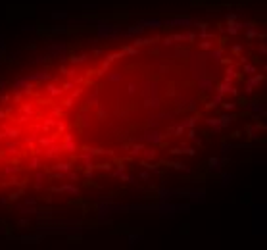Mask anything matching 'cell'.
<instances>
[{"label": "cell", "mask_w": 267, "mask_h": 250, "mask_svg": "<svg viewBox=\"0 0 267 250\" xmlns=\"http://www.w3.org/2000/svg\"><path fill=\"white\" fill-rule=\"evenodd\" d=\"M263 83V75L261 73H254V75H248V79H246V92L248 94H252L254 92V89L256 87H260V85Z\"/></svg>", "instance_id": "1"}, {"label": "cell", "mask_w": 267, "mask_h": 250, "mask_svg": "<svg viewBox=\"0 0 267 250\" xmlns=\"http://www.w3.org/2000/svg\"><path fill=\"white\" fill-rule=\"evenodd\" d=\"M98 37L100 39H115L117 37V29L112 25H100L98 27Z\"/></svg>", "instance_id": "2"}, {"label": "cell", "mask_w": 267, "mask_h": 250, "mask_svg": "<svg viewBox=\"0 0 267 250\" xmlns=\"http://www.w3.org/2000/svg\"><path fill=\"white\" fill-rule=\"evenodd\" d=\"M244 29H246V39L252 40V39H265L263 33H260V29H258L256 25H252V23H244Z\"/></svg>", "instance_id": "3"}, {"label": "cell", "mask_w": 267, "mask_h": 250, "mask_svg": "<svg viewBox=\"0 0 267 250\" xmlns=\"http://www.w3.org/2000/svg\"><path fill=\"white\" fill-rule=\"evenodd\" d=\"M142 141H150L152 144H161V142H163V135L156 133V131H146V133L142 135Z\"/></svg>", "instance_id": "4"}, {"label": "cell", "mask_w": 267, "mask_h": 250, "mask_svg": "<svg viewBox=\"0 0 267 250\" xmlns=\"http://www.w3.org/2000/svg\"><path fill=\"white\" fill-rule=\"evenodd\" d=\"M198 87L202 89V91H206V92H209V91H213V79L212 77H198Z\"/></svg>", "instance_id": "5"}, {"label": "cell", "mask_w": 267, "mask_h": 250, "mask_svg": "<svg viewBox=\"0 0 267 250\" xmlns=\"http://www.w3.org/2000/svg\"><path fill=\"white\" fill-rule=\"evenodd\" d=\"M140 25L146 29V27H152V29H158V27H161L163 25V19H156V18H152V19H140Z\"/></svg>", "instance_id": "6"}, {"label": "cell", "mask_w": 267, "mask_h": 250, "mask_svg": "<svg viewBox=\"0 0 267 250\" xmlns=\"http://www.w3.org/2000/svg\"><path fill=\"white\" fill-rule=\"evenodd\" d=\"M234 120H236V116H234V114H229V112H227V114H223V116L219 117V127H221V129H225V127L231 125Z\"/></svg>", "instance_id": "7"}, {"label": "cell", "mask_w": 267, "mask_h": 250, "mask_svg": "<svg viewBox=\"0 0 267 250\" xmlns=\"http://www.w3.org/2000/svg\"><path fill=\"white\" fill-rule=\"evenodd\" d=\"M246 106L250 108V112H254V114H261V117H265L263 104H260V102H246Z\"/></svg>", "instance_id": "8"}, {"label": "cell", "mask_w": 267, "mask_h": 250, "mask_svg": "<svg viewBox=\"0 0 267 250\" xmlns=\"http://www.w3.org/2000/svg\"><path fill=\"white\" fill-rule=\"evenodd\" d=\"M54 192H69V194L77 196L79 194V188L73 185H63V187H54Z\"/></svg>", "instance_id": "9"}, {"label": "cell", "mask_w": 267, "mask_h": 250, "mask_svg": "<svg viewBox=\"0 0 267 250\" xmlns=\"http://www.w3.org/2000/svg\"><path fill=\"white\" fill-rule=\"evenodd\" d=\"M208 166H209V169L215 171V173H217V171H221V167H223L217 158H209V160H208Z\"/></svg>", "instance_id": "10"}, {"label": "cell", "mask_w": 267, "mask_h": 250, "mask_svg": "<svg viewBox=\"0 0 267 250\" xmlns=\"http://www.w3.org/2000/svg\"><path fill=\"white\" fill-rule=\"evenodd\" d=\"M71 167H73V166H71L69 162H58V163L54 166V169H56V171H63V173H67V171H71Z\"/></svg>", "instance_id": "11"}, {"label": "cell", "mask_w": 267, "mask_h": 250, "mask_svg": "<svg viewBox=\"0 0 267 250\" xmlns=\"http://www.w3.org/2000/svg\"><path fill=\"white\" fill-rule=\"evenodd\" d=\"M206 123H208L209 127H213V131L215 133H221V127H219V117H209V120H206Z\"/></svg>", "instance_id": "12"}, {"label": "cell", "mask_w": 267, "mask_h": 250, "mask_svg": "<svg viewBox=\"0 0 267 250\" xmlns=\"http://www.w3.org/2000/svg\"><path fill=\"white\" fill-rule=\"evenodd\" d=\"M244 65V73L246 75H254V73L258 71V67H256V64H250V62H244L242 64Z\"/></svg>", "instance_id": "13"}, {"label": "cell", "mask_w": 267, "mask_h": 250, "mask_svg": "<svg viewBox=\"0 0 267 250\" xmlns=\"http://www.w3.org/2000/svg\"><path fill=\"white\" fill-rule=\"evenodd\" d=\"M106 79L110 81V83H119V81H121V73L119 71H110L106 75Z\"/></svg>", "instance_id": "14"}, {"label": "cell", "mask_w": 267, "mask_h": 250, "mask_svg": "<svg viewBox=\"0 0 267 250\" xmlns=\"http://www.w3.org/2000/svg\"><path fill=\"white\" fill-rule=\"evenodd\" d=\"M62 150H67V152H75V150H77V144L73 142V139L63 142V144H62Z\"/></svg>", "instance_id": "15"}, {"label": "cell", "mask_w": 267, "mask_h": 250, "mask_svg": "<svg viewBox=\"0 0 267 250\" xmlns=\"http://www.w3.org/2000/svg\"><path fill=\"white\" fill-rule=\"evenodd\" d=\"M144 150V160H154L158 156V150L156 148H142Z\"/></svg>", "instance_id": "16"}, {"label": "cell", "mask_w": 267, "mask_h": 250, "mask_svg": "<svg viewBox=\"0 0 267 250\" xmlns=\"http://www.w3.org/2000/svg\"><path fill=\"white\" fill-rule=\"evenodd\" d=\"M142 31H144V27H142V25H140V23H139V25L131 27V29L127 31V35H129V37H135V35H140V33H142Z\"/></svg>", "instance_id": "17"}, {"label": "cell", "mask_w": 267, "mask_h": 250, "mask_svg": "<svg viewBox=\"0 0 267 250\" xmlns=\"http://www.w3.org/2000/svg\"><path fill=\"white\" fill-rule=\"evenodd\" d=\"M121 52H123V54H129V56H136L139 54V48L136 46H123Z\"/></svg>", "instance_id": "18"}, {"label": "cell", "mask_w": 267, "mask_h": 250, "mask_svg": "<svg viewBox=\"0 0 267 250\" xmlns=\"http://www.w3.org/2000/svg\"><path fill=\"white\" fill-rule=\"evenodd\" d=\"M185 194H187V196H190L192 200H200V202H202V200H204V196H206V192H204V191H200V192H185Z\"/></svg>", "instance_id": "19"}, {"label": "cell", "mask_w": 267, "mask_h": 250, "mask_svg": "<svg viewBox=\"0 0 267 250\" xmlns=\"http://www.w3.org/2000/svg\"><path fill=\"white\" fill-rule=\"evenodd\" d=\"M225 79H229V81L236 79V69H234L233 64H229V67H227V77H225Z\"/></svg>", "instance_id": "20"}, {"label": "cell", "mask_w": 267, "mask_h": 250, "mask_svg": "<svg viewBox=\"0 0 267 250\" xmlns=\"http://www.w3.org/2000/svg\"><path fill=\"white\" fill-rule=\"evenodd\" d=\"M200 48H202V52H208L209 48H213V43H212V40H208V39H202Z\"/></svg>", "instance_id": "21"}, {"label": "cell", "mask_w": 267, "mask_h": 250, "mask_svg": "<svg viewBox=\"0 0 267 250\" xmlns=\"http://www.w3.org/2000/svg\"><path fill=\"white\" fill-rule=\"evenodd\" d=\"M196 121H198V117L196 116H190V117H187V121H183V125L188 127V129H192V127L196 125Z\"/></svg>", "instance_id": "22"}, {"label": "cell", "mask_w": 267, "mask_h": 250, "mask_svg": "<svg viewBox=\"0 0 267 250\" xmlns=\"http://www.w3.org/2000/svg\"><path fill=\"white\" fill-rule=\"evenodd\" d=\"M221 106H223L225 112H233V110L236 108V102H221Z\"/></svg>", "instance_id": "23"}, {"label": "cell", "mask_w": 267, "mask_h": 250, "mask_svg": "<svg viewBox=\"0 0 267 250\" xmlns=\"http://www.w3.org/2000/svg\"><path fill=\"white\" fill-rule=\"evenodd\" d=\"M185 129H187V127H185L183 123H181V125H175V127H173V133H175V137H183Z\"/></svg>", "instance_id": "24"}, {"label": "cell", "mask_w": 267, "mask_h": 250, "mask_svg": "<svg viewBox=\"0 0 267 250\" xmlns=\"http://www.w3.org/2000/svg\"><path fill=\"white\" fill-rule=\"evenodd\" d=\"M46 91H48V94H52V96H58V94H62L63 89H58V87H54V85H50Z\"/></svg>", "instance_id": "25"}, {"label": "cell", "mask_w": 267, "mask_h": 250, "mask_svg": "<svg viewBox=\"0 0 267 250\" xmlns=\"http://www.w3.org/2000/svg\"><path fill=\"white\" fill-rule=\"evenodd\" d=\"M56 141V137H42V139H40V144H42V146H50L52 144V142H54Z\"/></svg>", "instance_id": "26"}, {"label": "cell", "mask_w": 267, "mask_h": 250, "mask_svg": "<svg viewBox=\"0 0 267 250\" xmlns=\"http://www.w3.org/2000/svg\"><path fill=\"white\" fill-rule=\"evenodd\" d=\"M6 135L10 139H18L19 137V129H14V127H12V129H6Z\"/></svg>", "instance_id": "27"}, {"label": "cell", "mask_w": 267, "mask_h": 250, "mask_svg": "<svg viewBox=\"0 0 267 250\" xmlns=\"http://www.w3.org/2000/svg\"><path fill=\"white\" fill-rule=\"evenodd\" d=\"M87 58H88V56H85V54L73 56V58H71V62H73V64H83V62H87Z\"/></svg>", "instance_id": "28"}, {"label": "cell", "mask_w": 267, "mask_h": 250, "mask_svg": "<svg viewBox=\"0 0 267 250\" xmlns=\"http://www.w3.org/2000/svg\"><path fill=\"white\" fill-rule=\"evenodd\" d=\"M142 148H144V144H133L131 154H133V156H136V154H140V152H142Z\"/></svg>", "instance_id": "29"}, {"label": "cell", "mask_w": 267, "mask_h": 250, "mask_svg": "<svg viewBox=\"0 0 267 250\" xmlns=\"http://www.w3.org/2000/svg\"><path fill=\"white\" fill-rule=\"evenodd\" d=\"M142 166L146 167V169H150V171H160L158 169V166H154V163H150L148 160H142Z\"/></svg>", "instance_id": "30"}, {"label": "cell", "mask_w": 267, "mask_h": 250, "mask_svg": "<svg viewBox=\"0 0 267 250\" xmlns=\"http://www.w3.org/2000/svg\"><path fill=\"white\" fill-rule=\"evenodd\" d=\"M140 239H142V235H131V237H129V244H131V246H135Z\"/></svg>", "instance_id": "31"}, {"label": "cell", "mask_w": 267, "mask_h": 250, "mask_svg": "<svg viewBox=\"0 0 267 250\" xmlns=\"http://www.w3.org/2000/svg\"><path fill=\"white\" fill-rule=\"evenodd\" d=\"M223 98H225V96H223V94H219V92H215V96H213V100H212V102H213V106H219V104H221V102H223Z\"/></svg>", "instance_id": "32"}, {"label": "cell", "mask_w": 267, "mask_h": 250, "mask_svg": "<svg viewBox=\"0 0 267 250\" xmlns=\"http://www.w3.org/2000/svg\"><path fill=\"white\" fill-rule=\"evenodd\" d=\"M66 179H69V181H77V179H79V173H77V171H67Z\"/></svg>", "instance_id": "33"}, {"label": "cell", "mask_w": 267, "mask_h": 250, "mask_svg": "<svg viewBox=\"0 0 267 250\" xmlns=\"http://www.w3.org/2000/svg\"><path fill=\"white\" fill-rule=\"evenodd\" d=\"M233 179H234V175H233V173H225V175H223V187H227L229 183L233 181Z\"/></svg>", "instance_id": "34"}, {"label": "cell", "mask_w": 267, "mask_h": 250, "mask_svg": "<svg viewBox=\"0 0 267 250\" xmlns=\"http://www.w3.org/2000/svg\"><path fill=\"white\" fill-rule=\"evenodd\" d=\"M231 148H233V144H231V142H223V144H221V152H223V154H229Z\"/></svg>", "instance_id": "35"}, {"label": "cell", "mask_w": 267, "mask_h": 250, "mask_svg": "<svg viewBox=\"0 0 267 250\" xmlns=\"http://www.w3.org/2000/svg\"><path fill=\"white\" fill-rule=\"evenodd\" d=\"M94 167H98V169H104V171H110V169H112V163L106 162V163H100V166H94Z\"/></svg>", "instance_id": "36"}, {"label": "cell", "mask_w": 267, "mask_h": 250, "mask_svg": "<svg viewBox=\"0 0 267 250\" xmlns=\"http://www.w3.org/2000/svg\"><path fill=\"white\" fill-rule=\"evenodd\" d=\"M240 52H242V44H234V46H233V54L234 56H240Z\"/></svg>", "instance_id": "37"}, {"label": "cell", "mask_w": 267, "mask_h": 250, "mask_svg": "<svg viewBox=\"0 0 267 250\" xmlns=\"http://www.w3.org/2000/svg\"><path fill=\"white\" fill-rule=\"evenodd\" d=\"M238 18H240L238 14H227V21H236Z\"/></svg>", "instance_id": "38"}, {"label": "cell", "mask_w": 267, "mask_h": 250, "mask_svg": "<svg viewBox=\"0 0 267 250\" xmlns=\"http://www.w3.org/2000/svg\"><path fill=\"white\" fill-rule=\"evenodd\" d=\"M8 152L10 154H18V146L15 144H8Z\"/></svg>", "instance_id": "39"}, {"label": "cell", "mask_w": 267, "mask_h": 250, "mask_svg": "<svg viewBox=\"0 0 267 250\" xmlns=\"http://www.w3.org/2000/svg\"><path fill=\"white\" fill-rule=\"evenodd\" d=\"M92 177H94L92 169H87V171H85V179H90V181H92Z\"/></svg>", "instance_id": "40"}, {"label": "cell", "mask_w": 267, "mask_h": 250, "mask_svg": "<svg viewBox=\"0 0 267 250\" xmlns=\"http://www.w3.org/2000/svg\"><path fill=\"white\" fill-rule=\"evenodd\" d=\"M19 194H21V191H18V192H12V194H10V200H18V198H19Z\"/></svg>", "instance_id": "41"}, {"label": "cell", "mask_w": 267, "mask_h": 250, "mask_svg": "<svg viewBox=\"0 0 267 250\" xmlns=\"http://www.w3.org/2000/svg\"><path fill=\"white\" fill-rule=\"evenodd\" d=\"M56 127H58V131H66V123H63V121H58Z\"/></svg>", "instance_id": "42"}, {"label": "cell", "mask_w": 267, "mask_h": 250, "mask_svg": "<svg viewBox=\"0 0 267 250\" xmlns=\"http://www.w3.org/2000/svg\"><path fill=\"white\" fill-rule=\"evenodd\" d=\"M0 102H2V104H6V102H10V96H8V94H2V96H0Z\"/></svg>", "instance_id": "43"}, {"label": "cell", "mask_w": 267, "mask_h": 250, "mask_svg": "<svg viewBox=\"0 0 267 250\" xmlns=\"http://www.w3.org/2000/svg\"><path fill=\"white\" fill-rule=\"evenodd\" d=\"M140 179H144V181H148V179H150V173H148V171H142V173H140Z\"/></svg>", "instance_id": "44"}, {"label": "cell", "mask_w": 267, "mask_h": 250, "mask_svg": "<svg viewBox=\"0 0 267 250\" xmlns=\"http://www.w3.org/2000/svg\"><path fill=\"white\" fill-rule=\"evenodd\" d=\"M98 117H100V120H104V117H106V110H104V108L98 110Z\"/></svg>", "instance_id": "45"}, {"label": "cell", "mask_w": 267, "mask_h": 250, "mask_svg": "<svg viewBox=\"0 0 267 250\" xmlns=\"http://www.w3.org/2000/svg\"><path fill=\"white\" fill-rule=\"evenodd\" d=\"M135 91H136L135 83H129V94H135Z\"/></svg>", "instance_id": "46"}, {"label": "cell", "mask_w": 267, "mask_h": 250, "mask_svg": "<svg viewBox=\"0 0 267 250\" xmlns=\"http://www.w3.org/2000/svg\"><path fill=\"white\" fill-rule=\"evenodd\" d=\"M185 154H188V156H194V154H196V150H194V148H185Z\"/></svg>", "instance_id": "47"}, {"label": "cell", "mask_w": 267, "mask_h": 250, "mask_svg": "<svg viewBox=\"0 0 267 250\" xmlns=\"http://www.w3.org/2000/svg\"><path fill=\"white\" fill-rule=\"evenodd\" d=\"M52 114H54V116H62L63 110H62V108H54V112H52Z\"/></svg>", "instance_id": "48"}, {"label": "cell", "mask_w": 267, "mask_h": 250, "mask_svg": "<svg viewBox=\"0 0 267 250\" xmlns=\"http://www.w3.org/2000/svg\"><path fill=\"white\" fill-rule=\"evenodd\" d=\"M231 137H233V139H240V137H242V133H240V131H234V133L231 135Z\"/></svg>", "instance_id": "49"}, {"label": "cell", "mask_w": 267, "mask_h": 250, "mask_svg": "<svg viewBox=\"0 0 267 250\" xmlns=\"http://www.w3.org/2000/svg\"><path fill=\"white\" fill-rule=\"evenodd\" d=\"M6 173H15V167L14 166H8L6 167Z\"/></svg>", "instance_id": "50"}, {"label": "cell", "mask_w": 267, "mask_h": 250, "mask_svg": "<svg viewBox=\"0 0 267 250\" xmlns=\"http://www.w3.org/2000/svg\"><path fill=\"white\" fill-rule=\"evenodd\" d=\"M18 223H19V225H21V227H27V225H29V221H27V219H19V221H18Z\"/></svg>", "instance_id": "51"}, {"label": "cell", "mask_w": 267, "mask_h": 250, "mask_svg": "<svg viewBox=\"0 0 267 250\" xmlns=\"http://www.w3.org/2000/svg\"><path fill=\"white\" fill-rule=\"evenodd\" d=\"M31 167H39V160H37V158L31 160Z\"/></svg>", "instance_id": "52"}, {"label": "cell", "mask_w": 267, "mask_h": 250, "mask_svg": "<svg viewBox=\"0 0 267 250\" xmlns=\"http://www.w3.org/2000/svg\"><path fill=\"white\" fill-rule=\"evenodd\" d=\"M50 125H54V120H46L44 121V127H50Z\"/></svg>", "instance_id": "53"}, {"label": "cell", "mask_w": 267, "mask_h": 250, "mask_svg": "<svg viewBox=\"0 0 267 250\" xmlns=\"http://www.w3.org/2000/svg\"><path fill=\"white\" fill-rule=\"evenodd\" d=\"M194 137H196V133H194V127H192V129L188 131V139H194Z\"/></svg>", "instance_id": "54"}, {"label": "cell", "mask_w": 267, "mask_h": 250, "mask_svg": "<svg viewBox=\"0 0 267 250\" xmlns=\"http://www.w3.org/2000/svg\"><path fill=\"white\" fill-rule=\"evenodd\" d=\"M54 18H56V19H58V18L62 19V18H66V14H58V12H54Z\"/></svg>", "instance_id": "55"}, {"label": "cell", "mask_w": 267, "mask_h": 250, "mask_svg": "<svg viewBox=\"0 0 267 250\" xmlns=\"http://www.w3.org/2000/svg\"><path fill=\"white\" fill-rule=\"evenodd\" d=\"M260 54L265 56V44H261V46H260Z\"/></svg>", "instance_id": "56"}, {"label": "cell", "mask_w": 267, "mask_h": 250, "mask_svg": "<svg viewBox=\"0 0 267 250\" xmlns=\"http://www.w3.org/2000/svg\"><path fill=\"white\" fill-rule=\"evenodd\" d=\"M0 52H4V39H0Z\"/></svg>", "instance_id": "57"}, {"label": "cell", "mask_w": 267, "mask_h": 250, "mask_svg": "<svg viewBox=\"0 0 267 250\" xmlns=\"http://www.w3.org/2000/svg\"><path fill=\"white\" fill-rule=\"evenodd\" d=\"M4 87H6V83H4V81H0V91H4Z\"/></svg>", "instance_id": "58"}, {"label": "cell", "mask_w": 267, "mask_h": 250, "mask_svg": "<svg viewBox=\"0 0 267 250\" xmlns=\"http://www.w3.org/2000/svg\"><path fill=\"white\" fill-rule=\"evenodd\" d=\"M6 116V112H4V110H0V117H4Z\"/></svg>", "instance_id": "59"}, {"label": "cell", "mask_w": 267, "mask_h": 250, "mask_svg": "<svg viewBox=\"0 0 267 250\" xmlns=\"http://www.w3.org/2000/svg\"><path fill=\"white\" fill-rule=\"evenodd\" d=\"M0 141H2V135H0Z\"/></svg>", "instance_id": "60"}]
</instances>
